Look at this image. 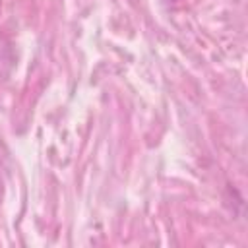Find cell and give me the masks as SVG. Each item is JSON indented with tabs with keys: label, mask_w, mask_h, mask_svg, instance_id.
<instances>
[]
</instances>
